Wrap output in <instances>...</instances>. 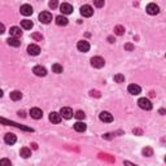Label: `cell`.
<instances>
[{
    "label": "cell",
    "mask_w": 166,
    "mask_h": 166,
    "mask_svg": "<svg viewBox=\"0 0 166 166\" xmlns=\"http://www.w3.org/2000/svg\"><path fill=\"white\" fill-rule=\"evenodd\" d=\"M21 26L25 30H31V29H33V26H34V23L31 21H29V19H23V21H21Z\"/></svg>",
    "instance_id": "603a6c76"
},
{
    "label": "cell",
    "mask_w": 166,
    "mask_h": 166,
    "mask_svg": "<svg viewBox=\"0 0 166 166\" xmlns=\"http://www.w3.org/2000/svg\"><path fill=\"white\" fill-rule=\"evenodd\" d=\"M56 23L58 26H66L68 25V18L65 16H57L56 17Z\"/></svg>",
    "instance_id": "44dd1931"
},
{
    "label": "cell",
    "mask_w": 166,
    "mask_h": 166,
    "mask_svg": "<svg viewBox=\"0 0 166 166\" xmlns=\"http://www.w3.org/2000/svg\"><path fill=\"white\" fill-rule=\"evenodd\" d=\"M86 129H87V126L84 122H77V123H74V130L78 132H84L86 131Z\"/></svg>",
    "instance_id": "d6986e66"
},
{
    "label": "cell",
    "mask_w": 166,
    "mask_h": 166,
    "mask_svg": "<svg viewBox=\"0 0 166 166\" xmlns=\"http://www.w3.org/2000/svg\"><path fill=\"white\" fill-rule=\"evenodd\" d=\"M31 38H33L34 40H37V42H42L43 40V35L42 34H38V33H34L33 35H31Z\"/></svg>",
    "instance_id": "f1b7e54d"
},
{
    "label": "cell",
    "mask_w": 166,
    "mask_h": 166,
    "mask_svg": "<svg viewBox=\"0 0 166 166\" xmlns=\"http://www.w3.org/2000/svg\"><path fill=\"white\" fill-rule=\"evenodd\" d=\"M127 90H129V92L131 93V95H139L141 92L140 86H138V84H130Z\"/></svg>",
    "instance_id": "ac0fdd59"
},
{
    "label": "cell",
    "mask_w": 166,
    "mask_h": 166,
    "mask_svg": "<svg viewBox=\"0 0 166 166\" xmlns=\"http://www.w3.org/2000/svg\"><path fill=\"white\" fill-rule=\"evenodd\" d=\"M19 155H21L23 159H29V157L31 156V151L29 148H22L21 151H19Z\"/></svg>",
    "instance_id": "cb8c5ba5"
},
{
    "label": "cell",
    "mask_w": 166,
    "mask_h": 166,
    "mask_svg": "<svg viewBox=\"0 0 166 166\" xmlns=\"http://www.w3.org/2000/svg\"><path fill=\"white\" fill-rule=\"evenodd\" d=\"M74 117H76L77 120H84V118H86V114H84V112H82V110H78V112L74 114Z\"/></svg>",
    "instance_id": "83f0119b"
},
{
    "label": "cell",
    "mask_w": 166,
    "mask_h": 166,
    "mask_svg": "<svg viewBox=\"0 0 166 166\" xmlns=\"http://www.w3.org/2000/svg\"><path fill=\"white\" fill-rule=\"evenodd\" d=\"M93 4H95V7H97V8H101V7H104V4H105V0H93Z\"/></svg>",
    "instance_id": "4dcf8cb0"
},
{
    "label": "cell",
    "mask_w": 166,
    "mask_h": 166,
    "mask_svg": "<svg viewBox=\"0 0 166 166\" xmlns=\"http://www.w3.org/2000/svg\"><path fill=\"white\" fill-rule=\"evenodd\" d=\"M49 121L52 122V123H60V122H61V116H60V113L52 112V113L49 114Z\"/></svg>",
    "instance_id": "e0dca14e"
},
{
    "label": "cell",
    "mask_w": 166,
    "mask_h": 166,
    "mask_svg": "<svg viewBox=\"0 0 166 166\" xmlns=\"http://www.w3.org/2000/svg\"><path fill=\"white\" fill-rule=\"evenodd\" d=\"M90 95L91 96H95V97H100V92L96 90H92V91H90Z\"/></svg>",
    "instance_id": "836d02e7"
},
{
    "label": "cell",
    "mask_w": 166,
    "mask_h": 166,
    "mask_svg": "<svg viewBox=\"0 0 166 166\" xmlns=\"http://www.w3.org/2000/svg\"><path fill=\"white\" fill-rule=\"evenodd\" d=\"M114 82L123 83L125 82V76H122V74H116V76H114Z\"/></svg>",
    "instance_id": "4316f807"
},
{
    "label": "cell",
    "mask_w": 166,
    "mask_h": 166,
    "mask_svg": "<svg viewBox=\"0 0 166 166\" xmlns=\"http://www.w3.org/2000/svg\"><path fill=\"white\" fill-rule=\"evenodd\" d=\"M60 10L62 14H70V13H73V7L68 3H62L60 5Z\"/></svg>",
    "instance_id": "7c38bea8"
},
{
    "label": "cell",
    "mask_w": 166,
    "mask_h": 166,
    "mask_svg": "<svg viewBox=\"0 0 166 166\" xmlns=\"http://www.w3.org/2000/svg\"><path fill=\"white\" fill-rule=\"evenodd\" d=\"M4 31H5V26H4L3 23H0V35L4 34Z\"/></svg>",
    "instance_id": "d590c367"
},
{
    "label": "cell",
    "mask_w": 166,
    "mask_h": 166,
    "mask_svg": "<svg viewBox=\"0 0 166 166\" xmlns=\"http://www.w3.org/2000/svg\"><path fill=\"white\" fill-rule=\"evenodd\" d=\"M48 5H49V8L55 9V8H57V5H58V0H49Z\"/></svg>",
    "instance_id": "1f68e13d"
},
{
    "label": "cell",
    "mask_w": 166,
    "mask_h": 166,
    "mask_svg": "<svg viewBox=\"0 0 166 166\" xmlns=\"http://www.w3.org/2000/svg\"><path fill=\"white\" fill-rule=\"evenodd\" d=\"M125 49H127V51H134V46L131 44V43H127V44H125Z\"/></svg>",
    "instance_id": "e575fe53"
},
{
    "label": "cell",
    "mask_w": 166,
    "mask_h": 166,
    "mask_svg": "<svg viewBox=\"0 0 166 166\" xmlns=\"http://www.w3.org/2000/svg\"><path fill=\"white\" fill-rule=\"evenodd\" d=\"M33 73L35 74V76H38V77H46L47 76V69L44 68V66L38 65V66H35V68L33 69Z\"/></svg>",
    "instance_id": "9c48e42d"
},
{
    "label": "cell",
    "mask_w": 166,
    "mask_h": 166,
    "mask_svg": "<svg viewBox=\"0 0 166 166\" xmlns=\"http://www.w3.org/2000/svg\"><path fill=\"white\" fill-rule=\"evenodd\" d=\"M7 43L12 47H19L21 46V42L18 40V38H14V37H9L7 39Z\"/></svg>",
    "instance_id": "ffe728a7"
},
{
    "label": "cell",
    "mask_w": 166,
    "mask_h": 166,
    "mask_svg": "<svg viewBox=\"0 0 166 166\" xmlns=\"http://www.w3.org/2000/svg\"><path fill=\"white\" fill-rule=\"evenodd\" d=\"M147 13L151 14V16L159 14V13H160V8H159V5H156L155 3L148 4V5H147Z\"/></svg>",
    "instance_id": "52a82bcc"
},
{
    "label": "cell",
    "mask_w": 166,
    "mask_h": 166,
    "mask_svg": "<svg viewBox=\"0 0 166 166\" xmlns=\"http://www.w3.org/2000/svg\"><path fill=\"white\" fill-rule=\"evenodd\" d=\"M30 116L34 118V120H40L43 117V112L39 108H31L30 110Z\"/></svg>",
    "instance_id": "5bb4252c"
},
{
    "label": "cell",
    "mask_w": 166,
    "mask_h": 166,
    "mask_svg": "<svg viewBox=\"0 0 166 166\" xmlns=\"http://www.w3.org/2000/svg\"><path fill=\"white\" fill-rule=\"evenodd\" d=\"M0 122H1V123H5V125H8V126H14V127H17V129L25 130V131H31V132L34 131L33 129H30V127H25V126L19 125V123H17V122H12V121H8V120H5V118H0Z\"/></svg>",
    "instance_id": "6da1fadb"
},
{
    "label": "cell",
    "mask_w": 166,
    "mask_h": 166,
    "mask_svg": "<svg viewBox=\"0 0 166 166\" xmlns=\"http://www.w3.org/2000/svg\"><path fill=\"white\" fill-rule=\"evenodd\" d=\"M108 40H109L110 43H114V38H113V37H109V38H108Z\"/></svg>",
    "instance_id": "f35d334b"
},
{
    "label": "cell",
    "mask_w": 166,
    "mask_h": 166,
    "mask_svg": "<svg viewBox=\"0 0 166 166\" xmlns=\"http://www.w3.org/2000/svg\"><path fill=\"white\" fill-rule=\"evenodd\" d=\"M81 14L83 16V17H91V16L93 14V9L91 5H82L81 7Z\"/></svg>",
    "instance_id": "5b68a950"
},
{
    "label": "cell",
    "mask_w": 166,
    "mask_h": 166,
    "mask_svg": "<svg viewBox=\"0 0 166 166\" xmlns=\"http://www.w3.org/2000/svg\"><path fill=\"white\" fill-rule=\"evenodd\" d=\"M134 134H138V135H141V134H143V131H141V130H139V129H134Z\"/></svg>",
    "instance_id": "8d00e7d4"
},
{
    "label": "cell",
    "mask_w": 166,
    "mask_h": 166,
    "mask_svg": "<svg viewBox=\"0 0 166 166\" xmlns=\"http://www.w3.org/2000/svg\"><path fill=\"white\" fill-rule=\"evenodd\" d=\"M114 34L116 35H123L125 34V27L121 26V25H117L114 27Z\"/></svg>",
    "instance_id": "d4e9b609"
},
{
    "label": "cell",
    "mask_w": 166,
    "mask_h": 166,
    "mask_svg": "<svg viewBox=\"0 0 166 166\" xmlns=\"http://www.w3.org/2000/svg\"><path fill=\"white\" fill-rule=\"evenodd\" d=\"M138 104H139L140 108L144 109V110H151V109L153 108L151 100H149V99H147V97H141V99H139Z\"/></svg>",
    "instance_id": "7a4b0ae2"
},
{
    "label": "cell",
    "mask_w": 166,
    "mask_h": 166,
    "mask_svg": "<svg viewBox=\"0 0 166 166\" xmlns=\"http://www.w3.org/2000/svg\"><path fill=\"white\" fill-rule=\"evenodd\" d=\"M9 33H10V37H14V38H21V37H22V31H21V29H19V27H17V26L10 27Z\"/></svg>",
    "instance_id": "2e32d148"
},
{
    "label": "cell",
    "mask_w": 166,
    "mask_h": 166,
    "mask_svg": "<svg viewBox=\"0 0 166 166\" xmlns=\"http://www.w3.org/2000/svg\"><path fill=\"white\" fill-rule=\"evenodd\" d=\"M1 96H3V91L0 90V97H1Z\"/></svg>",
    "instance_id": "60d3db41"
},
{
    "label": "cell",
    "mask_w": 166,
    "mask_h": 166,
    "mask_svg": "<svg viewBox=\"0 0 166 166\" xmlns=\"http://www.w3.org/2000/svg\"><path fill=\"white\" fill-rule=\"evenodd\" d=\"M143 155H144V156H147V157H151V156L153 155V151H152L151 148H148V147H147V148H144V149H143Z\"/></svg>",
    "instance_id": "f546056e"
},
{
    "label": "cell",
    "mask_w": 166,
    "mask_h": 166,
    "mask_svg": "<svg viewBox=\"0 0 166 166\" xmlns=\"http://www.w3.org/2000/svg\"><path fill=\"white\" fill-rule=\"evenodd\" d=\"M39 19H40L42 23H49L52 21V14H51L49 12H42V13L39 14Z\"/></svg>",
    "instance_id": "ba28073f"
},
{
    "label": "cell",
    "mask_w": 166,
    "mask_h": 166,
    "mask_svg": "<svg viewBox=\"0 0 166 166\" xmlns=\"http://www.w3.org/2000/svg\"><path fill=\"white\" fill-rule=\"evenodd\" d=\"M31 145H33V148H34V149H38V145H37V144H35V143H33V144H31Z\"/></svg>",
    "instance_id": "ab89813d"
},
{
    "label": "cell",
    "mask_w": 166,
    "mask_h": 166,
    "mask_svg": "<svg viewBox=\"0 0 166 166\" xmlns=\"http://www.w3.org/2000/svg\"><path fill=\"white\" fill-rule=\"evenodd\" d=\"M21 14H23V16H31L33 14V7L31 5H29V4H23V5L21 7Z\"/></svg>",
    "instance_id": "9a60e30c"
},
{
    "label": "cell",
    "mask_w": 166,
    "mask_h": 166,
    "mask_svg": "<svg viewBox=\"0 0 166 166\" xmlns=\"http://www.w3.org/2000/svg\"><path fill=\"white\" fill-rule=\"evenodd\" d=\"M91 65L96 69H101L102 66L105 65V61H104V58L100 57V56H95V57L91 58Z\"/></svg>",
    "instance_id": "3957f363"
},
{
    "label": "cell",
    "mask_w": 166,
    "mask_h": 166,
    "mask_svg": "<svg viewBox=\"0 0 166 166\" xmlns=\"http://www.w3.org/2000/svg\"><path fill=\"white\" fill-rule=\"evenodd\" d=\"M27 52H29V55H31V56H38V55L40 53V47L37 44H30L27 47Z\"/></svg>",
    "instance_id": "30bf717a"
},
{
    "label": "cell",
    "mask_w": 166,
    "mask_h": 166,
    "mask_svg": "<svg viewBox=\"0 0 166 166\" xmlns=\"http://www.w3.org/2000/svg\"><path fill=\"white\" fill-rule=\"evenodd\" d=\"M99 118H100V121L106 122V123H110V122L113 121V116L109 112H101L100 116H99Z\"/></svg>",
    "instance_id": "8fae6325"
},
{
    "label": "cell",
    "mask_w": 166,
    "mask_h": 166,
    "mask_svg": "<svg viewBox=\"0 0 166 166\" xmlns=\"http://www.w3.org/2000/svg\"><path fill=\"white\" fill-rule=\"evenodd\" d=\"M60 116L62 118H65V120H70L74 114H73L72 108H69V106H64V108H61V110H60Z\"/></svg>",
    "instance_id": "277c9868"
},
{
    "label": "cell",
    "mask_w": 166,
    "mask_h": 166,
    "mask_svg": "<svg viewBox=\"0 0 166 166\" xmlns=\"http://www.w3.org/2000/svg\"><path fill=\"white\" fill-rule=\"evenodd\" d=\"M52 70H53V73H57V74H60V73H62V65H60V64H53L52 65Z\"/></svg>",
    "instance_id": "484cf974"
},
{
    "label": "cell",
    "mask_w": 166,
    "mask_h": 166,
    "mask_svg": "<svg viewBox=\"0 0 166 166\" xmlns=\"http://www.w3.org/2000/svg\"><path fill=\"white\" fill-rule=\"evenodd\" d=\"M4 141H5L7 144H9V145H13L16 141H17V138H16L14 134L8 132V134H5V136H4Z\"/></svg>",
    "instance_id": "4fadbf2b"
},
{
    "label": "cell",
    "mask_w": 166,
    "mask_h": 166,
    "mask_svg": "<svg viewBox=\"0 0 166 166\" xmlns=\"http://www.w3.org/2000/svg\"><path fill=\"white\" fill-rule=\"evenodd\" d=\"M77 48H78L79 52L86 53V52H88V51H90V43L87 40H79V42H78V44H77Z\"/></svg>",
    "instance_id": "8992f818"
},
{
    "label": "cell",
    "mask_w": 166,
    "mask_h": 166,
    "mask_svg": "<svg viewBox=\"0 0 166 166\" xmlns=\"http://www.w3.org/2000/svg\"><path fill=\"white\" fill-rule=\"evenodd\" d=\"M10 100H13V101H18V100H21L22 99V93L19 92V91H13V92H10Z\"/></svg>",
    "instance_id": "7402d4cb"
},
{
    "label": "cell",
    "mask_w": 166,
    "mask_h": 166,
    "mask_svg": "<svg viewBox=\"0 0 166 166\" xmlns=\"http://www.w3.org/2000/svg\"><path fill=\"white\" fill-rule=\"evenodd\" d=\"M18 116H19V117H22V118H25V117H26V114H25V112H23V110H19V112H18Z\"/></svg>",
    "instance_id": "74e56055"
},
{
    "label": "cell",
    "mask_w": 166,
    "mask_h": 166,
    "mask_svg": "<svg viewBox=\"0 0 166 166\" xmlns=\"http://www.w3.org/2000/svg\"><path fill=\"white\" fill-rule=\"evenodd\" d=\"M0 165H1V166H10L12 162H10V160L3 159V160H0Z\"/></svg>",
    "instance_id": "d6a6232c"
}]
</instances>
